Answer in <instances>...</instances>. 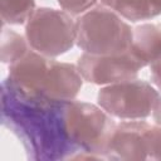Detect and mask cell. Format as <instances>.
<instances>
[{"label":"cell","instance_id":"8992f818","mask_svg":"<svg viewBox=\"0 0 161 161\" xmlns=\"http://www.w3.org/2000/svg\"><path fill=\"white\" fill-rule=\"evenodd\" d=\"M77 67L86 82L98 86L136 79L142 68L130 50L114 55L83 53L78 58Z\"/></svg>","mask_w":161,"mask_h":161},{"label":"cell","instance_id":"8fae6325","mask_svg":"<svg viewBox=\"0 0 161 161\" xmlns=\"http://www.w3.org/2000/svg\"><path fill=\"white\" fill-rule=\"evenodd\" d=\"M102 5L131 21L148 20L161 14V0H102Z\"/></svg>","mask_w":161,"mask_h":161},{"label":"cell","instance_id":"7a4b0ae2","mask_svg":"<svg viewBox=\"0 0 161 161\" xmlns=\"http://www.w3.org/2000/svg\"><path fill=\"white\" fill-rule=\"evenodd\" d=\"M63 121L67 137L79 151L77 160H107L106 152L116 123L102 107L74 99L65 102Z\"/></svg>","mask_w":161,"mask_h":161},{"label":"cell","instance_id":"2e32d148","mask_svg":"<svg viewBox=\"0 0 161 161\" xmlns=\"http://www.w3.org/2000/svg\"><path fill=\"white\" fill-rule=\"evenodd\" d=\"M150 73L152 83L161 88V54L150 64Z\"/></svg>","mask_w":161,"mask_h":161},{"label":"cell","instance_id":"ba28073f","mask_svg":"<svg viewBox=\"0 0 161 161\" xmlns=\"http://www.w3.org/2000/svg\"><path fill=\"white\" fill-rule=\"evenodd\" d=\"M147 122L128 119L117 123L106 152L107 160H147Z\"/></svg>","mask_w":161,"mask_h":161},{"label":"cell","instance_id":"30bf717a","mask_svg":"<svg viewBox=\"0 0 161 161\" xmlns=\"http://www.w3.org/2000/svg\"><path fill=\"white\" fill-rule=\"evenodd\" d=\"M130 52L142 68L150 65L161 54V26L146 23L132 29Z\"/></svg>","mask_w":161,"mask_h":161},{"label":"cell","instance_id":"6da1fadb","mask_svg":"<svg viewBox=\"0 0 161 161\" xmlns=\"http://www.w3.org/2000/svg\"><path fill=\"white\" fill-rule=\"evenodd\" d=\"M3 123L21 140L33 160H77L79 151L67 137L65 102L28 98L3 83Z\"/></svg>","mask_w":161,"mask_h":161},{"label":"cell","instance_id":"5bb4252c","mask_svg":"<svg viewBox=\"0 0 161 161\" xmlns=\"http://www.w3.org/2000/svg\"><path fill=\"white\" fill-rule=\"evenodd\" d=\"M147 160L161 161V127L148 125L147 132Z\"/></svg>","mask_w":161,"mask_h":161},{"label":"cell","instance_id":"7c38bea8","mask_svg":"<svg viewBox=\"0 0 161 161\" xmlns=\"http://www.w3.org/2000/svg\"><path fill=\"white\" fill-rule=\"evenodd\" d=\"M29 49L30 47L28 44V40L24 39V36L3 25L0 47V58L3 63H14L19 58H21Z\"/></svg>","mask_w":161,"mask_h":161},{"label":"cell","instance_id":"9c48e42d","mask_svg":"<svg viewBox=\"0 0 161 161\" xmlns=\"http://www.w3.org/2000/svg\"><path fill=\"white\" fill-rule=\"evenodd\" d=\"M83 80L77 65L52 59L42 98L50 102L73 101L79 93Z\"/></svg>","mask_w":161,"mask_h":161},{"label":"cell","instance_id":"277c9868","mask_svg":"<svg viewBox=\"0 0 161 161\" xmlns=\"http://www.w3.org/2000/svg\"><path fill=\"white\" fill-rule=\"evenodd\" d=\"M29 47L44 57L67 53L77 40V23L64 10L38 8L25 25Z\"/></svg>","mask_w":161,"mask_h":161},{"label":"cell","instance_id":"e0dca14e","mask_svg":"<svg viewBox=\"0 0 161 161\" xmlns=\"http://www.w3.org/2000/svg\"><path fill=\"white\" fill-rule=\"evenodd\" d=\"M152 117H153V121L157 126L161 127V96L158 97L155 107H153V111H152Z\"/></svg>","mask_w":161,"mask_h":161},{"label":"cell","instance_id":"4fadbf2b","mask_svg":"<svg viewBox=\"0 0 161 161\" xmlns=\"http://www.w3.org/2000/svg\"><path fill=\"white\" fill-rule=\"evenodd\" d=\"M35 10L34 0H0L3 25L24 24Z\"/></svg>","mask_w":161,"mask_h":161},{"label":"cell","instance_id":"52a82bcc","mask_svg":"<svg viewBox=\"0 0 161 161\" xmlns=\"http://www.w3.org/2000/svg\"><path fill=\"white\" fill-rule=\"evenodd\" d=\"M50 60L30 48L21 58L10 64L9 75L4 83L23 97L43 99L42 93Z\"/></svg>","mask_w":161,"mask_h":161},{"label":"cell","instance_id":"9a60e30c","mask_svg":"<svg viewBox=\"0 0 161 161\" xmlns=\"http://www.w3.org/2000/svg\"><path fill=\"white\" fill-rule=\"evenodd\" d=\"M97 0H58L60 8L70 15L84 14L96 5Z\"/></svg>","mask_w":161,"mask_h":161},{"label":"cell","instance_id":"3957f363","mask_svg":"<svg viewBox=\"0 0 161 161\" xmlns=\"http://www.w3.org/2000/svg\"><path fill=\"white\" fill-rule=\"evenodd\" d=\"M77 45L96 55H114L130 50L132 29L112 9L97 5L77 19Z\"/></svg>","mask_w":161,"mask_h":161},{"label":"cell","instance_id":"5b68a950","mask_svg":"<svg viewBox=\"0 0 161 161\" xmlns=\"http://www.w3.org/2000/svg\"><path fill=\"white\" fill-rule=\"evenodd\" d=\"M160 93L147 82L130 79L108 84L98 92V104L109 114L121 119L147 118Z\"/></svg>","mask_w":161,"mask_h":161}]
</instances>
